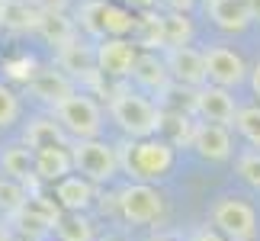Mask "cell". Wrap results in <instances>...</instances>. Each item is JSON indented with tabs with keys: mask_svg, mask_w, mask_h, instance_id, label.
Listing matches in <instances>:
<instances>
[{
	"mask_svg": "<svg viewBox=\"0 0 260 241\" xmlns=\"http://www.w3.org/2000/svg\"><path fill=\"white\" fill-rule=\"evenodd\" d=\"M177 152L167 138H128L119 145V170L132 177V184H157L174 170Z\"/></svg>",
	"mask_w": 260,
	"mask_h": 241,
	"instance_id": "obj_1",
	"label": "cell"
},
{
	"mask_svg": "<svg viewBox=\"0 0 260 241\" xmlns=\"http://www.w3.org/2000/svg\"><path fill=\"white\" fill-rule=\"evenodd\" d=\"M109 116L128 138H151L164 126V109L128 87H119L109 94Z\"/></svg>",
	"mask_w": 260,
	"mask_h": 241,
	"instance_id": "obj_2",
	"label": "cell"
},
{
	"mask_svg": "<svg viewBox=\"0 0 260 241\" xmlns=\"http://www.w3.org/2000/svg\"><path fill=\"white\" fill-rule=\"evenodd\" d=\"M55 109V119L61 123V129L71 135V142H81V138H100L103 132V109L93 97L87 94H71L68 100H61Z\"/></svg>",
	"mask_w": 260,
	"mask_h": 241,
	"instance_id": "obj_3",
	"label": "cell"
},
{
	"mask_svg": "<svg viewBox=\"0 0 260 241\" xmlns=\"http://www.w3.org/2000/svg\"><path fill=\"white\" fill-rule=\"evenodd\" d=\"M74 170L90 184H109L119 174V148L103 138H81L71 142Z\"/></svg>",
	"mask_w": 260,
	"mask_h": 241,
	"instance_id": "obj_4",
	"label": "cell"
},
{
	"mask_svg": "<svg viewBox=\"0 0 260 241\" xmlns=\"http://www.w3.org/2000/svg\"><path fill=\"white\" fill-rule=\"evenodd\" d=\"M212 228L228 241H254L257 235V213L241 196H222L212 206Z\"/></svg>",
	"mask_w": 260,
	"mask_h": 241,
	"instance_id": "obj_5",
	"label": "cell"
},
{
	"mask_svg": "<svg viewBox=\"0 0 260 241\" xmlns=\"http://www.w3.org/2000/svg\"><path fill=\"white\" fill-rule=\"evenodd\" d=\"M119 216L132 225H151L164 216V196L154 190V184H128L116 196Z\"/></svg>",
	"mask_w": 260,
	"mask_h": 241,
	"instance_id": "obj_6",
	"label": "cell"
},
{
	"mask_svg": "<svg viewBox=\"0 0 260 241\" xmlns=\"http://www.w3.org/2000/svg\"><path fill=\"white\" fill-rule=\"evenodd\" d=\"M203 58H206V77H209V84H215V87L232 90V87L244 84V80L251 77V71H247V62L235 52V48H228V45H212V48H206Z\"/></svg>",
	"mask_w": 260,
	"mask_h": 241,
	"instance_id": "obj_7",
	"label": "cell"
},
{
	"mask_svg": "<svg viewBox=\"0 0 260 241\" xmlns=\"http://www.w3.org/2000/svg\"><path fill=\"white\" fill-rule=\"evenodd\" d=\"M238 106L232 90L225 87H215V84H206L193 94V113L203 119V123H215V126H235V116H238Z\"/></svg>",
	"mask_w": 260,
	"mask_h": 241,
	"instance_id": "obj_8",
	"label": "cell"
},
{
	"mask_svg": "<svg viewBox=\"0 0 260 241\" xmlns=\"http://www.w3.org/2000/svg\"><path fill=\"white\" fill-rule=\"evenodd\" d=\"M96 52V71L103 77H132L135 62H138V48L128 39H100Z\"/></svg>",
	"mask_w": 260,
	"mask_h": 241,
	"instance_id": "obj_9",
	"label": "cell"
},
{
	"mask_svg": "<svg viewBox=\"0 0 260 241\" xmlns=\"http://www.w3.org/2000/svg\"><path fill=\"white\" fill-rule=\"evenodd\" d=\"M167 62V71H171V80L183 87H206L209 77H206V58L203 52H196L193 45H180V48H167L164 55Z\"/></svg>",
	"mask_w": 260,
	"mask_h": 241,
	"instance_id": "obj_10",
	"label": "cell"
},
{
	"mask_svg": "<svg viewBox=\"0 0 260 241\" xmlns=\"http://www.w3.org/2000/svg\"><path fill=\"white\" fill-rule=\"evenodd\" d=\"M29 90H32V94L42 100V103H48V106H58L61 100H68L71 94H77L74 77H71V74H64L61 68H55V65H48V68H36L32 80H29Z\"/></svg>",
	"mask_w": 260,
	"mask_h": 241,
	"instance_id": "obj_11",
	"label": "cell"
},
{
	"mask_svg": "<svg viewBox=\"0 0 260 241\" xmlns=\"http://www.w3.org/2000/svg\"><path fill=\"white\" fill-rule=\"evenodd\" d=\"M193 148H196V155L206 158V161H228L232 158V132H228V126L196 123Z\"/></svg>",
	"mask_w": 260,
	"mask_h": 241,
	"instance_id": "obj_12",
	"label": "cell"
},
{
	"mask_svg": "<svg viewBox=\"0 0 260 241\" xmlns=\"http://www.w3.org/2000/svg\"><path fill=\"white\" fill-rule=\"evenodd\" d=\"M0 170H4V177H13L19 180V184H26L29 190H32L36 184V152L23 142L16 145H4L0 148Z\"/></svg>",
	"mask_w": 260,
	"mask_h": 241,
	"instance_id": "obj_13",
	"label": "cell"
},
{
	"mask_svg": "<svg viewBox=\"0 0 260 241\" xmlns=\"http://www.w3.org/2000/svg\"><path fill=\"white\" fill-rule=\"evenodd\" d=\"M206 10H209V19L225 33H244L254 23L247 0H206Z\"/></svg>",
	"mask_w": 260,
	"mask_h": 241,
	"instance_id": "obj_14",
	"label": "cell"
},
{
	"mask_svg": "<svg viewBox=\"0 0 260 241\" xmlns=\"http://www.w3.org/2000/svg\"><path fill=\"white\" fill-rule=\"evenodd\" d=\"M23 145H29L32 152L61 148V145H71V135L61 129V123L55 116H36V119H29V126L23 132Z\"/></svg>",
	"mask_w": 260,
	"mask_h": 241,
	"instance_id": "obj_15",
	"label": "cell"
},
{
	"mask_svg": "<svg viewBox=\"0 0 260 241\" xmlns=\"http://www.w3.org/2000/svg\"><path fill=\"white\" fill-rule=\"evenodd\" d=\"M55 199L64 213H87L96 199V190L81 174H71V177H64V180L55 184Z\"/></svg>",
	"mask_w": 260,
	"mask_h": 241,
	"instance_id": "obj_16",
	"label": "cell"
},
{
	"mask_svg": "<svg viewBox=\"0 0 260 241\" xmlns=\"http://www.w3.org/2000/svg\"><path fill=\"white\" fill-rule=\"evenodd\" d=\"M74 174V158H71V145L61 148H42L36 152V177L48 180V184H58V180Z\"/></svg>",
	"mask_w": 260,
	"mask_h": 241,
	"instance_id": "obj_17",
	"label": "cell"
},
{
	"mask_svg": "<svg viewBox=\"0 0 260 241\" xmlns=\"http://www.w3.org/2000/svg\"><path fill=\"white\" fill-rule=\"evenodd\" d=\"M42 10L32 0H0V23L10 33H36Z\"/></svg>",
	"mask_w": 260,
	"mask_h": 241,
	"instance_id": "obj_18",
	"label": "cell"
},
{
	"mask_svg": "<svg viewBox=\"0 0 260 241\" xmlns=\"http://www.w3.org/2000/svg\"><path fill=\"white\" fill-rule=\"evenodd\" d=\"M132 77H135V84H142L145 90H151V94H167V87H171L167 62L157 58L154 52H142V55H138Z\"/></svg>",
	"mask_w": 260,
	"mask_h": 241,
	"instance_id": "obj_19",
	"label": "cell"
},
{
	"mask_svg": "<svg viewBox=\"0 0 260 241\" xmlns=\"http://www.w3.org/2000/svg\"><path fill=\"white\" fill-rule=\"evenodd\" d=\"M36 33L42 36L48 45H55L58 52L68 48L71 42H77V23H74V19H68V13H42Z\"/></svg>",
	"mask_w": 260,
	"mask_h": 241,
	"instance_id": "obj_20",
	"label": "cell"
},
{
	"mask_svg": "<svg viewBox=\"0 0 260 241\" xmlns=\"http://www.w3.org/2000/svg\"><path fill=\"white\" fill-rule=\"evenodd\" d=\"M58 241H96V225L84 213H61L55 225Z\"/></svg>",
	"mask_w": 260,
	"mask_h": 241,
	"instance_id": "obj_21",
	"label": "cell"
},
{
	"mask_svg": "<svg viewBox=\"0 0 260 241\" xmlns=\"http://www.w3.org/2000/svg\"><path fill=\"white\" fill-rule=\"evenodd\" d=\"M58 68H61L64 74H90L96 68V52H90V48L71 42L68 48H61L58 52Z\"/></svg>",
	"mask_w": 260,
	"mask_h": 241,
	"instance_id": "obj_22",
	"label": "cell"
},
{
	"mask_svg": "<svg viewBox=\"0 0 260 241\" xmlns=\"http://www.w3.org/2000/svg\"><path fill=\"white\" fill-rule=\"evenodd\" d=\"M29 190L26 184H19L13 177H0V216L4 219H13L19 209L29 203Z\"/></svg>",
	"mask_w": 260,
	"mask_h": 241,
	"instance_id": "obj_23",
	"label": "cell"
},
{
	"mask_svg": "<svg viewBox=\"0 0 260 241\" xmlns=\"http://www.w3.org/2000/svg\"><path fill=\"white\" fill-rule=\"evenodd\" d=\"M193 42V19L186 13H167L164 16V45L167 48H180Z\"/></svg>",
	"mask_w": 260,
	"mask_h": 241,
	"instance_id": "obj_24",
	"label": "cell"
},
{
	"mask_svg": "<svg viewBox=\"0 0 260 241\" xmlns=\"http://www.w3.org/2000/svg\"><path fill=\"white\" fill-rule=\"evenodd\" d=\"M106 7H109V0H84V7H81V13H77V19H81V29H84L87 36L106 39V26H103Z\"/></svg>",
	"mask_w": 260,
	"mask_h": 241,
	"instance_id": "obj_25",
	"label": "cell"
},
{
	"mask_svg": "<svg viewBox=\"0 0 260 241\" xmlns=\"http://www.w3.org/2000/svg\"><path fill=\"white\" fill-rule=\"evenodd\" d=\"M135 29H138V45H142L145 52H154V48H167V45H164V16L145 13V16L135 23Z\"/></svg>",
	"mask_w": 260,
	"mask_h": 241,
	"instance_id": "obj_26",
	"label": "cell"
},
{
	"mask_svg": "<svg viewBox=\"0 0 260 241\" xmlns=\"http://www.w3.org/2000/svg\"><path fill=\"white\" fill-rule=\"evenodd\" d=\"M138 19L128 13V10L122 7H116V4H109L106 7V16H103V26H106V39H125L128 33L135 29Z\"/></svg>",
	"mask_w": 260,
	"mask_h": 241,
	"instance_id": "obj_27",
	"label": "cell"
},
{
	"mask_svg": "<svg viewBox=\"0 0 260 241\" xmlns=\"http://www.w3.org/2000/svg\"><path fill=\"white\" fill-rule=\"evenodd\" d=\"M235 126L254 148H260V106H241L235 116Z\"/></svg>",
	"mask_w": 260,
	"mask_h": 241,
	"instance_id": "obj_28",
	"label": "cell"
},
{
	"mask_svg": "<svg viewBox=\"0 0 260 241\" xmlns=\"http://www.w3.org/2000/svg\"><path fill=\"white\" fill-rule=\"evenodd\" d=\"M238 177H241L247 187L260 190V148H251V152L238 155Z\"/></svg>",
	"mask_w": 260,
	"mask_h": 241,
	"instance_id": "obj_29",
	"label": "cell"
},
{
	"mask_svg": "<svg viewBox=\"0 0 260 241\" xmlns=\"http://www.w3.org/2000/svg\"><path fill=\"white\" fill-rule=\"evenodd\" d=\"M19 113H23V106H19V97L10 90L7 84H0V129H7V126H13Z\"/></svg>",
	"mask_w": 260,
	"mask_h": 241,
	"instance_id": "obj_30",
	"label": "cell"
},
{
	"mask_svg": "<svg viewBox=\"0 0 260 241\" xmlns=\"http://www.w3.org/2000/svg\"><path fill=\"white\" fill-rule=\"evenodd\" d=\"M36 68H39V65L32 62V58H19V62H7V74L29 84V80H32V74H36Z\"/></svg>",
	"mask_w": 260,
	"mask_h": 241,
	"instance_id": "obj_31",
	"label": "cell"
},
{
	"mask_svg": "<svg viewBox=\"0 0 260 241\" xmlns=\"http://www.w3.org/2000/svg\"><path fill=\"white\" fill-rule=\"evenodd\" d=\"M32 4L42 10V13H64L71 0H32Z\"/></svg>",
	"mask_w": 260,
	"mask_h": 241,
	"instance_id": "obj_32",
	"label": "cell"
},
{
	"mask_svg": "<svg viewBox=\"0 0 260 241\" xmlns=\"http://www.w3.org/2000/svg\"><path fill=\"white\" fill-rule=\"evenodd\" d=\"M193 241H228L222 232H215L212 225H206V228H199V232L193 235Z\"/></svg>",
	"mask_w": 260,
	"mask_h": 241,
	"instance_id": "obj_33",
	"label": "cell"
},
{
	"mask_svg": "<svg viewBox=\"0 0 260 241\" xmlns=\"http://www.w3.org/2000/svg\"><path fill=\"white\" fill-rule=\"evenodd\" d=\"M164 4L171 7V13H189L196 0H164Z\"/></svg>",
	"mask_w": 260,
	"mask_h": 241,
	"instance_id": "obj_34",
	"label": "cell"
},
{
	"mask_svg": "<svg viewBox=\"0 0 260 241\" xmlns=\"http://www.w3.org/2000/svg\"><path fill=\"white\" fill-rule=\"evenodd\" d=\"M251 87H254V94L260 97V62L251 68Z\"/></svg>",
	"mask_w": 260,
	"mask_h": 241,
	"instance_id": "obj_35",
	"label": "cell"
},
{
	"mask_svg": "<svg viewBox=\"0 0 260 241\" xmlns=\"http://www.w3.org/2000/svg\"><path fill=\"white\" fill-rule=\"evenodd\" d=\"M247 7H251V16H254V23H260V0H247Z\"/></svg>",
	"mask_w": 260,
	"mask_h": 241,
	"instance_id": "obj_36",
	"label": "cell"
},
{
	"mask_svg": "<svg viewBox=\"0 0 260 241\" xmlns=\"http://www.w3.org/2000/svg\"><path fill=\"white\" fill-rule=\"evenodd\" d=\"M128 4H132V7H138V10H151V7L157 4V0H128Z\"/></svg>",
	"mask_w": 260,
	"mask_h": 241,
	"instance_id": "obj_37",
	"label": "cell"
},
{
	"mask_svg": "<svg viewBox=\"0 0 260 241\" xmlns=\"http://www.w3.org/2000/svg\"><path fill=\"white\" fill-rule=\"evenodd\" d=\"M0 241H26V238H19V235H4Z\"/></svg>",
	"mask_w": 260,
	"mask_h": 241,
	"instance_id": "obj_38",
	"label": "cell"
},
{
	"mask_svg": "<svg viewBox=\"0 0 260 241\" xmlns=\"http://www.w3.org/2000/svg\"><path fill=\"white\" fill-rule=\"evenodd\" d=\"M7 235V228H4V222H0V238H4Z\"/></svg>",
	"mask_w": 260,
	"mask_h": 241,
	"instance_id": "obj_39",
	"label": "cell"
},
{
	"mask_svg": "<svg viewBox=\"0 0 260 241\" xmlns=\"http://www.w3.org/2000/svg\"><path fill=\"white\" fill-rule=\"evenodd\" d=\"M154 241H174V238H154Z\"/></svg>",
	"mask_w": 260,
	"mask_h": 241,
	"instance_id": "obj_40",
	"label": "cell"
},
{
	"mask_svg": "<svg viewBox=\"0 0 260 241\" xmlns=\"http://www.w3.org/2000/svg\"><path fill=\"white\" fill-rule=\"evenodd\" d=\"M0 29H4V23H0Z\"/></svg>",
	"mask_w": 260,
	"mask_h": 241,
	"instance_id": "obj_41",
	"label": "cell"
}]
</instances>
